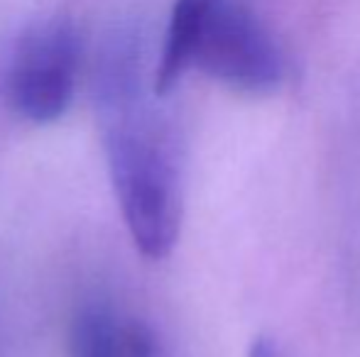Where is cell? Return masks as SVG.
<instances>
[{
    "label": "cell",
    "mask_w": 360,
    "mask_h": 357,
    "mask_svg": "<svg viewBox=\"0 0 360 357\" xmlns=\"http://www.w3.org/2000/svg\"><path fill=\"white\" fill-rule=\"evenodd\" d=\"M81 67V39L67 15L27 25L5 64V98L22 120L47 125L69 110Z\"/></svg>",
    "instance_id": "cell-3"
},
{
    "label": "cell",
    "mask_w": 360,
    "mask_h": 357,
    "mask_svg": "<svg viewBox=\"0 0 360 357\" xmlns=\"http://www.w3.org/2000/svg\"><path fill=\"white\" fill-rule=\"evenodd\" d=\"M191 69L240 93H272L285 81L280 44L236 0H216L189 29L165 37L152 69L155 93L167 98Z\"/></svg>",
    "instance_id": "cell-2"
},
{
    "label": "cell",
    "mask_w": 360,
    "mask_h": 357,
    "mask_svg": "<svg viewBox=\"0 0 360 357\" xmlns=\"http://www.w3.org/2000/svg\"><path fill=\"white\" fill-rule=\"evenodd\" d=\"M94 95L125 228L147 260L169 257L184 215L181 142L152 88L145 32L135 20H118L101 37Z\"/></svg>",
    "instance_id": "cell-1"
},
{
    "label": "cell",
    "mask_w": 360,
    "mask_h": 357,
    "mask_svg": "<svg viewBox=\"0 0 360 357\" xmlns=\"http://www.w3.org/2000/svg\"><path fill=\"white\" fill-rule=\"evenodd\" d=\"M248 357H282V353L270 338H257L248 350Z\"/></svg>",
    "instance_id": "cell-5"
},
{
    "label": "cell",
    "mask_w": 360,
    "mask_h": 357,
    "mask_svg": "<svg viewBox=\"0 0 360 357\" xmlns=\"http://www.w3.org/2000/svg\"><path fill=\"white\" fill-rule=\"evenodd\" d=\"M69 357H167V353L147 321L113 301L96 299L76 311Z\"/></svg>",
    "instance_id": "cell-4"
}]
</instances>
